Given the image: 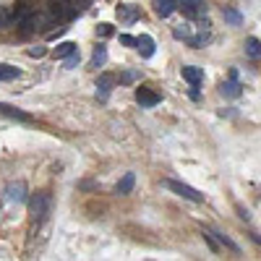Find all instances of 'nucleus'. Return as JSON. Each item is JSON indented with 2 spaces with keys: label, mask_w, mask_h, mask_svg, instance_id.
Listing matches in <instances>:
<instances>
[{
  "label": "nucleus",
  "mask_w": 261,
  "mask_h": 261,
  "mask_svg": "<svg viewBox=\"0 0 261 261\" xmlns=\"http://www.w3.org/2000/svg\"><path fill=\"white\" fill-rule=\"evenodd\" d=\"M29 55H32V58H42V55H45V47H32Z\"/></svg>",
  "instance_id": "28"
},
{
  "label": "nucleus",
  "mask_w": 261,
  "mask_h": 261,
  "mask_svg": "<svg viewBox=\"0 0 261 261\" xmlns=\"http://www.w3.org/2000/svg\"><path fill=\"white\" fill-rule=\"evenodd\" d=\"M136 102L141 107H154V105H160V94L146 89V86H141V89H136Z\"/></svg>",
  "instance_id": "5"
},
{
  "label": "nucleus",
  "mask_w": 261,
  "mask_h": 261,
  "mask_svg": "<svg viewBox=\"0 0 261 261\" xmlns=\"http://www.w3.org/2000/svg\"><path fill=\"white\" fill-rule=\"evenodd\" d=\"M165 188H170L172 193L183 196V199H188V201H193V204H201V201H204V193H199L196 188H191V186H186V183H178V180H165Z\"/></svg>",
  "instance_id": "1"
},
{
  "label": "nucleus",
  "mask_w": 261,
  "mask_h": 261,
  "mask_svg": "<svg viewBox=\"0 0 261 261\" xmlns=\"http://www.w3.org/2000/svg\"><path fill=\"white\" fill-rule=\"evenodd\" d=\"M0 113L8 115V118H16V120H21V123H29V120H32V115L21 113L18 107H11V105H6V102H0Z\"/></svg>",
  "instance_id": "9"
},
{
  "label": "nucleus",
  "mask_w": 261,
  "mask_h": 261,
  "mask_svg": "<svg viewBox=\"0 0 261 261\" xmlns=\"http://www.w3.org/2000/svg\"><path fill=\"white\" fill-rule=\"evenodd\" d=\"M29 212L34 220H45L47 212H50V196L47 193H34L29 199Z\"/></svg>",
  "instance_id": "2"
},
{
  "label": "nucleus",
  "mask_w": 261,
  "mask_h": 261,
  "mask_svg": "<svg viewBox=\"0 0 261 261\" xmlns=\"http://www.w3.org/2000/svg\"><path fill=\"white\" fill-rule=\"evenodd\" d=\"M50 13L55 18H73L76 16V3L73 0H50Z\"/></svg>",
  "instance_id": "3"
},
{
  "label": "nucleus",
  "mask_w": 261,
  "mask_h": 261,
  "mask_svg": "<svg viewBox=\"0 0 261 261\" xmlns=\"http://www.w3.org/2000/svg\"><path fill=\"white\" fill-rule=\"evenodd\" d=\"M79 47H76V42H60V45L55 47V58H68L73 55Z\"/></svg>",
  "instance_id": "14"
},
{
  "label": "nucleus",
  "mask_w": 261,
  "mask_h": 261,
  "mask_svg": "<svg viewBox=\"0 0 261 261\" xmlns=\"http://www.w3.org/2000/svg\"><path fill=\"white\" fill-rule=\"evenodd\" d=\"M8 21H11V18L6 16V11H3V8H0V29H6V27H8Z\"/></svg>",
  "instance_id": "27"
},
{
  "label": "nucleus",
  "mask_w": 261,
  "mask_h": 261,
  "mask_svg": "<svg viewBox=\"0 0 261 261\" xmlns=\"http://www.w3.org/2000/svg\"><path fill=\"white\" fill-rule=\"evenodd\" d=\"M180 11L188 18H196L201 13V0H180Z\"/></svg>",
  "instance_id": "10"
},
{
  "label": "nucleus",
  "mask_w": 261,
  "mask_h": 261,
  "mask_svg": "<svg viewBox=\"0 0 261 261\" xmlns=\"http://www.w3.org/2000/svg\"><path fill=\"white\" fill-rule=\"evenodd\" d=\"M246 53H248L251 58H258V55H261V42H258L256 37L246 39Z\"/></svg>",
  "instance_id": "16"
},
{
  "label": "nucleus",
  "mask_w": 261,
  "mask_h": 261,
  "mask_svg": "<svg viewBox=\"0 0 261 261\" xmlns=\"http://www.w3.org/2000/svg\"><path fill=\"white\" fill-rule=\"evenodd\" d=\"M225 18L230 21V24H241V13H238V11H232V8H225Z\"/></svg>",
  "instance_id": "21"
},
{
  "label": "nucleus",
  "mask_w": 261,
  "mask_h": 261,
  "mask_svg": "<svg viewBox=\"0 0 261 261\" xmlns=\"http://www.w3.org/2000/svg\"><path fill=\"white\" fill-rule=\"evenodd\" d=\"M110 86H113V76H107V73H102L99 79H97V99H107L110 97Z\"/></svg>",
  "instance_id": "8"
},
{
  "label": "nucleus",
  "mask_w": 261,
  "mask_h": 261,
  "mask_svg": "<svg viewBox=\"0 0 261 261\" xmlns=\"http://www.w3.org/2000/svg\"><path fill=\"white\" fill-rule=\"evenodd\" d=\"M6 206H13V204H24L27 201V186L24 183H8V188H6Z\"/></svg>",
  "instance_id": "4"
},
{
  "label": "nucleus",
  "mask_w": 261,
  "mask_h": 261,
  "mask_svg": "<svg viewBox=\"0 0 261 261\" xmlns=\"http://www.w3.org/2000/svg\"><path fill=\"white\" fill-rule=\"evenodd\" d=\"M118 18L125 21V24H130V21L139 18V8L136 6H118Z\"/></svg>",
  "instance_id": "12"
},
{
  "label": "nucleus",
  "mask_w": 261,
  "mask_h": 261,
  "mask_svg": "<svg viewBox=\"0 0 261 261\" xmlns=\"http://www.w3.org/2000/svg\"><path fill=\"white\" fill-rule=\"evenodd\" d=\"M120 42L125 47H136L139 45V37H130V34H120Z\"/></svg>",
  "instance_id": "22"
},
{
  "label": "nucleus",
  "mask_w": 261,
  "mask_h": 261,
  "mask_svg": "<svg viewBox=\"0 0 261 261\" xmlns=\"http://www.w3.org/2000/svg\"><path fill=\"white\" fill-rule=\"evenodd\" d=\"M136 50H139L144 58H151V55H154V39H151L149 34H141V37H139Z\"/></svg>",
  "instance_id": "11"
},
{
  "label": "nucleus",
  "mask_w": 261,
  "mask_h": 261,
  "mask_svg": "<svg viewBox=\"0 0 261 261\" xmlns=\"http://www.w3.org/2000/svg\"><path fill=\"white\" fill-rule=\"evenodd\" d=\"M183 79L191 84V86H199L204 81V71L196 68V65H183Z\"/></svg>",
  "instance_id": "7"
},
{
  "label": "nucleus",
  "mask_w": 261,
  "mask_h": 261,
  "mask_svg": "<svg viewBox=\"0 0 261 261\" xmlns=\"http://www.w3.org/2000/svg\"><path fill=\"white\" fill-rule=\"evenodd\" d=\"M178 6H180L178 0H154V13L160 18H167V16H172V11H175Z\"/></svg>",
  "instance_id": "6"
},
{
  "label": "nucleus",
  "mask_w": 261,
  "mask_h": 261,
  "mask_svg": "<svg viewBox=\"0 0 261 261\" xmlns=\"http://www.w3.org/2000/svg\"><path fill=\"white\" fill-rule=\"evenodd\" d=\"M76 65H79V50H76L73 55L65 58V68H68V71H71V68H76Z\"/></svg>",
  "instance_id": "24"
},
{
  "label": "nucleus",
  "mask_w": 261,
  "mask_h": 261,
  "mask_svg": "<svg viewBox=\"0 0 261 261\" xmlns=\"http://www.w3.org/2000/svg\"><path fill=\"white\" fill-rule=\"evenodd\" d=\"M209 232H214L217 238H220V243H222V246H227L230 251H241V248H238V243H232V241H230L227 235H222V232H217V230H209Z\"/></svg>",
  "instance_id": "19"
},
{
  "label": "nucleus",
  "mask_w": 261,
  "mask_h": 261,
  "mask_svg": "<svg viewBox=\"0 0 261 261\" xmlns=\"http://www.w3.org/2000/svg\"><path fill=\"white\" fill-rule=\"evenodd\" d=\"M204 241H206V246H209L212 251H217V248H220V246L214 243V238H212V232H209V230H204Z\"/></svg>",
  "instance_id": "26"
},
{
  "label": "nucleus",
  "mask_w": 261,
  "mask_h": 261,
  "mask_svg": "<svg viewBox=\"0 0 261 261\" xmlns=\"http://www.w3.org/2000/svg\"><path fill=\"white\" fill-rule=\"evenodd\" d=\"M175 37H188V29H175Z\"/></svg>",
  "instance_id": "29"
},
{
  "label": "nucleus",
  "mask_w": 261,
  "mask_h": 261,
  "mask_svg": "<svg viewBox=\"0 0 261 261\" xmlns=\"http://www.w3.org/2000/svg\"><path fill=\"white\" fill-rule=\"evenodd\" d=\"M222 94H230V97H238V94H241V86H238L235 81H230V84H225V86H222Z\"/></svg>",
  "instance_id": "20"
},
{
  "label": "nucleus",
  "mask_w": 261,
  "mask_h": 261,
  "mask_svg": "<svg viewBox=\"0 0 261 261\" xmlns=\"http://www.w3.org/2000/svg\"><path fill=\"white\" fill-rule=\"evenodd\" d=\"M105 60H107V50L99 45V47L94 50V55H92V65H94V68H99V65H102Z\"/></svg>",
  "instance_id": "18"
},
{
  "label": "nucleus",
  "mask_w": 261,
  "mask_h": 261,
  "mask_svg": "<svg viewBox=\"0 0 261 261\" xmlns=\"http://www.w3.org/2000/svg\"><path fill=\"white\" fill-rule=\"evenodd\" d=\"M134 186H136V175H134V172H125V175L120 178V183H118V193L125 196V193L134 191Z\"/></svg>",
  "instance_id": "13"
},
{
  "label": "nucleus",
  "mask_w": 261,
  "mask_h": 261,
  "mask_svg": "<svg viewBox=\"0 0 261 261\" xmlns=\"http://www.w3.org/2000/svg\"><path fill=\"white\" fill-rule=\"evenodd\" d=\"M18 76V68H11V65H3L0 63V81H11Z\"/></svg>",
  "instance_id": "17"
},
{
  "label": "nucleus",
  "mask_w": 261,
  "mask_h": 261,
  "mask_svg": "<svg viewBox=\"0 0 261 261\" xmlns=\"http://www.w3.org/2000/svg\"><path fill=\"white\" fill-rule=\"evenodd\" d=\"M29 16H32V8H29L27 3H18V6L13 8V21H16V24H21V21L29 18Z\"/></svg>",
  "instance_id": "15"
},
{
  "label": "nucleus",
  "mask_w": 261,
  "mask_h": 261,
  "mask_svg": "<svg viewBox=\"0 0 261 261\" xmlns=\"http://www.w3.org/2000/svg\"><path fill=\"white\" fill-rule=\"evenodd\" d=\"M136 79H139V73H136V71H125V73L120 76V84H134Z\"/></svg>",
  "instance_id": "23"
},
{
  "label": "nucleus",
  "mask_w": 261,
  "mask_h": 261,
  "mask_svg": "<svg viewBox=\"0 0 261 261\" xmlns=\"http://www.w3.org/2000/svg\"><path fill=\"white\" fill-rule=\"evenodd\" d=\"M97 34H99V37H110V34H113V24H99V27H97Z\"/></svg>",
  "instance_id": "25"
}]
</instances>
